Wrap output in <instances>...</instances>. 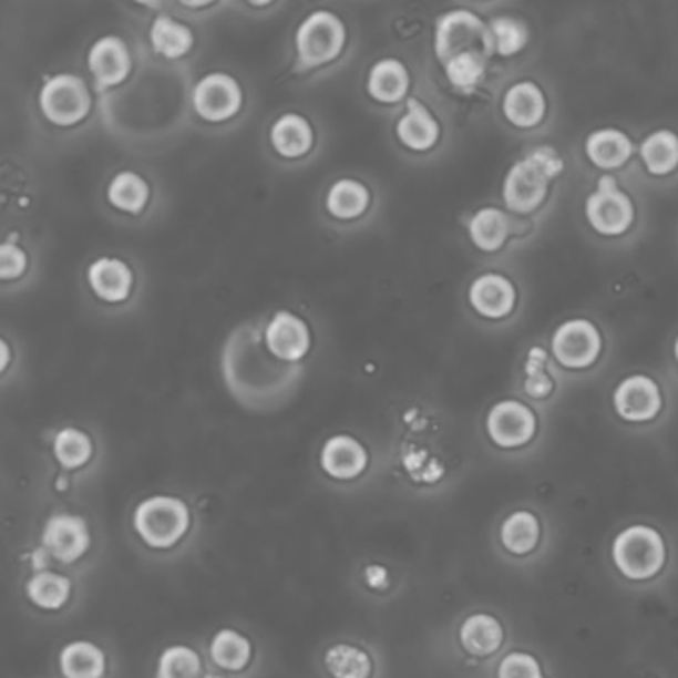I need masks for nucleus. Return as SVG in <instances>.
<instances>
[{
    "label": "nucleus",
    "mask_w": 678,
    "mask_h": 678,
    "mask_svg": "<svg viewBox=\"0 0 678 678\" xmlns=\"http://www.w3.org/2000/svg\"><path fill=\"white\" fill-rule=\"evenodd\" d=\"M485 428L495 446L520 448L525 446L535 436L537 420L532 410L522 402L502 400L490 410Z\"/></svg>",
    "instance_id": "12"
},
{
    "label": "nucleus",
    "mask_w": 678,
    "mask_h": 678,
    "mask_svg": "<svg viewBox=\"0 0 678 678\" xmlns=\"http://www.w3.org/2000/svg\"><path fill=\"white\" fill-rule=\"evenodd\" d=\"M147 197H150V187L144 182V177H140L134 172H120L107 185V199L120 212L140 214L146 207Z\"/></svg>",
    "instance_id": "33"
},
{
    "label": "nucleus",
    "mask_w": 678,
    "mask_h": 678,
    "mask_svg": "<svg viewBox=\"0 0 678 678\" xmlns=\"http://www.w3.org/2000/svg\"><path fill=\"white\" fill-rule=\"evenodd\" d=\"M547 352L542 347H533L525 362V392L532 398L549 397L553 390L552 378L545 374Z\"/></svg>",
    "instance_id": "40"
},
{
    "label": "nucleus",
    "mask_w": 678,
    "mask_h": 678,
    "mask_svg": "<svg viewBox=\"0 0 678 678\" xmlns=\"http://www.w3.org/2000/svg\"><path fill=\"white\" fill-rule=\"evenodd\" d=\"M487 27L494 42V52L500 56H514L515 52L524 49L530 40V32L524 22L512 17H497Z\"/></svg>",
    "instance_id": "38"
},
{
    "label": "nucleus",
    "mask_w": 678,
    "mask_h": 678,
    "mask_svg": "<svg viewBox=\"0 0 678 678\" xmlns=\"http://www.w3.org/2000/svg\"><path fill=\"white\" fill-rule=\"evenodd\" d=\"M222 374L225 387L243 407L271 410L297 390L302 367L277 359L265 342V330L245 322L225 340Z\"/></svg>",
    "instance_id": "2"
},
{
    "label": "nucleus",
    "mask_w": 678,
    "mask_h": 678,
    "mask_svg": "<svg viewBox=\"0 0 678 678\" xmlns=\"http://www.w3.org/2000/svg\"><path fill=\"white\" fill-rule=\"evenodd\" d=\"M189 507L174 495H152L137 505L134 527L146 545L170 549L189 532Z\"/></svg>",
    "instance_id": "5"
},
{
    "label": "nucleus",
    "mask_w": 678,
    "mask_h": 678,
    "mask_svg": "<svg viewBox=\"0 0 678 678\" xmlns=\"http://www.w3.org/2000/svg\"><path fill=\"white\" fill-rule=\"evenodd\" d=\"M643 164L653 175L670 174L678 165V136L669 130L653 132L640 146Z\"/></svg>",
    "instance_id": "31"
},
{
    "label": "nucleus",
    "mask_w": 678,
    "mask_h": 678,
    "mask_svg": "<svg viewBox=\"0 0 678 678\" xmlns=\"http://www.w3.org/2000/svg\"><path fill=\"white\" fill-rule=\"evenodd\" d=\"M562 172L563 160L553 147H535L505 175L504 204L515 214H532L543 204L549 182Z\"/></svg>",
    "instance_id": "3"
},
{
    "label": "nucleus",
    "mask_w": 678,
    "mask_h": 678,
    "mask_svg": "<svg viewBox=\"0 0 678 678\" xmlns=\"http://www.w3.org/2000/svg\"><path fill=\"white\" fill-rule=\"evenodd\" d=\"M242 86L235 78L214 72L202 78L192 92L195 112L207 122H225L242 107Z\"/></svg>",
    "instance_id": "11"
},
{
    "label": "nucleus",
    "mask_w": 678,
    "mask_h": 678,
    "mask_svg": "<svg viewBox=\"0 0 678 678\" xmlns=\"http://www.w3.org/2000/svg\"><path fill=\"white\" fill-rule=\"evenodd\" d=\"M88 281L92 291L107 302H120L132 291V271L126 263L114 257H102L90 265Z\"/></svg>",
    "instance_id": "19"
},
{
    "label": "nucleus",
    "mask_w": 678,
    "mask_h": 678,
    "mask_svg": "<svg viewBox=\"0 0 678 678\" xmlns=\"http://www.w3.org/2000/svg\"><path fill=\"white\" fill-rule=\"evenodd\" d=\"M438 59L446 64L462 52H475L490 56L494 52V42L490 27H485L480 17L470 10H450L436 22V39H434Z\"/></svg>",
    "instance_id": "6"
},
{
    "label": "nucleus",
    "mask_w": 678,
    "mask_h": 678,
    "mask_svg": "<svg viewBox=\"0 0 678 678\" xmlns=\"http://www.w3.org/2000/svg\"><path fill=\"white\" fill-rule=\"evenodd\" d=\"M470 305L485 319H504L515 307V287L497 273L480 275L470 287Z\"/></svg>",
    "instance_id": "17"
},
{
    "label": "nucleus",
    "mask_w": 678,
    "mask_h": 678,
    "mask_svg": "<svg viewBox=\"0 0 678 678\" xmlns=\"http://www.w3.org/2000/svg\"><path fill=\"white\" fill-rule=\"evenodd\" d=\"M675 357H677V362H678V339H677V342H675Z\"/></svg>",
    "instance_id": "44"
},
{
    "label": "nucleus",
    "mask_w": 678,
    "mask_h": 678,
    "mask_svg": "<svg viewBox=\"0 0 678 678\" xmlns=\"http://www.w3.org/2000/svg\"><path fill=\"white\" fill-rule=\"evenodd\" d=\"M72 585L69 577L54 572L34 573L27 583L30 602L44 610H56L69 603Z\"/></svg>",
    "instance_id": "30"
},
{
    "label": "nucleus",
    "mask_w": 678,
    "mask_h": 678,
    "mask_svg": "<svg viewBox=\"0 0 678 678\" xmlns=\"http://www.w3.org/2000/svg\"><path fill=\"white\" fill-rule=\"evenodd\" d=\"M44 549L62 563H74L90 547V532L84 517L74 514H54L42 530Z\"/></svg>",
    "instance_id": "13"
},
{
    "label": "nucleus",
    "mask_w": 678,
    "mask_h": 678,
    "mask_svg": "<svg viewBox=\"0 0 678 678\" xmlns=\"http://www.w3.org/2000/svg\"><path fill=\"white\" fill-rule=\"evenodd\" d=\"M613 404L627 422H649L662 408L659 384L645 374H633L615 388Z\"/></svg>",
    "instance_id": "14"
},
{
    "label": "nucleus",
    "mask_w": 678,
    "mask_h": 678,
    "mask_svg": "<svg viewBox=\"0 0 678 678\" xmlns=\"http://www.w3.org/2000/svg\"><path fill=\"white\" fill-rule=\"evenodd\" d=\"M460 643L474 657H490L504 645V627L487 613H474L460 627Z\"/></svg>",
    "instance_id": "21"
},
{
    "label": "nucleus",
    "mask_w": 678,
    "mask_h": 678,
    "mask_svg": "<svg viewBox=\"0 0 678 678\" xmlns=\"http://www.w3.org/2000/svg\"><path fill=\"white\" fill-rule=\"evenodd\" d=\"M408 84H410L408 70L400 60H380L370 70L369 92L378 102L394 104L398 100H402L407 96Z\"/></svg>",
    "instance_id": "25"
},
{
    "label": "nucleus",
    "mask_w": 678,
    "mask_h": 678,
    "mask_svg": "<svg viewBox=\"0 0 678 678\" xmlns=\"http://www.w3.org/2000/svg\"><path fill=\"white\" fill-rule=\"evenodd\" d=\"M265 342L277 359L297 364L309 352V327L301 317L279 310L265 327Z\"/></svg>",
    "instance_id": "15"
},
{
    "label": "nucleus",
    "mask_w": 678,
    "mask_h": 678,
    "mask_svg": "<svg viewBox=\"0 0 678 678\" xmlns=\"http://www.w3.org/2000/svg\"><path fill=\"white\" fill-rule=\"evenodd\" d=\"M610 557L623 577L630 582H647L665 567L667 545L655 527L629 525L615 537Z\"/></svg>",
    "instance_id": "4"
},
{
    "label": "nucleus",
    "mask_w": 678,
    "mask_h": 678,
    "mask_svg": "<svg viewBox=\"0 0 678 678\" xmlns=\"http://www.w3.org/2000/svg\"><path fill=\"white\" fill-rule=\"evenodd\" d=\"M150 40L157 54L164 59L175 60L187 54L194 47V34L192 30L184 27L182 22H175L167 14H160L150 30Z\"/></svg>",
    "instance_id": "27"
},
{
    "label": "nucleus",
    "mask_w": 678,
    "mask_h": 678,
    "mask_svg": "<svg viewBox=\"0 0 678 678\" xmlns=\"http://www.w3.org/2000/svg\"><path fill=\"white\" fill-rule=\"evenodd\" d=\"M40 110L56 126H74L84 120L92 106L90 92L82 78L56 74L40 90Z\"/></svg>",
    "instance_id": "8"
},
{
    "label": "nucleus",
    "mask_w": 678,
    "mask_h": 678,
    "mask_svg": "<svg viewBox=\"0 0 678 678\" xmlns=\"http://www.w3.org/2000/svg\"><path fill=\"white\" fill-rule=\"evenodd\" d=\"M325 667L332 678H370L372 659L367 650L340 643L327 650Z\"/></svg>",
    "instance_id": "32"
},
{
    "label": "nucleus",
    "mask_w": 678,
    "mask_h": 678,
    "mask_svg": "<svg viewBox=\"0 0 678 678\" xmlns=\"http://www.w3.org/2000/svg\"><path fill=\"white\" fill-rule=\"evenodd\" d=\"M450 84L460 90L474 88L485 74V56L475 52H462L444 64Z\"/></svg>",
    "instance_id": "39"
},
{
    "label": "nucleus",
    "mask_w": 678,
    "mask_h": 678,
    "mask_svg": "<svg viewBox=\"0 0 678 678\" xmlns=\"http://www.w3.org/2000/svg\"><path fill=\"white\" fill-rule=\"evenodd\" d=\"M468 233L477 249L495 251L504 245L505 237L510 233V222L504 212L495 207H484L470 219Z\"/></svg>",
    "instance_id": "29"
},
{
    "label": "nucleus",
    "mask_w": 678,
    "mask_h": 678,
    "mask_svg": "<svg viewBox=\"0 0 678 678\" xmlns=\"http://www.w3.org/2000/svg\"><path fill=\"white\" fill-rule=\"evenodd\" d=\"M369 189L355 179H340L330 187L327 195L329 214L339 219H355L367 212L369 207Z\"/></svg>",
    "instance_id": "34"
},
{
    "label": "nucleus",
    "mask_w": 678,
    "mask_h": 678,
    "mask_svg": "<svg viewBox=\"0 0 678 678\" xmlns=\"http://www.w3.org/2000/svg\"><path fill=\"white\" fill-rule=\"evenodd\" d=\"M0 350H2V370H7V367H9V345H7V340L0 342Z\"/></svg>",
    "instance_id": "43"
},
{
    "label": "nucleus",
    "mask_w": 678,
    "mask_h": 678,
    "mask_svg": "<svg viewBox=\"0 0 678 678\" xmlns=\"http://www.w3.org/2000/svg\"><path fill=\"white\" fill-rule=\"evenodd\" d=\"M60 670L64 678H102L106 675V657L94 643L74 640L60 653Z\"/></svg>",
    "instance_id": "24"
},
{
    "label": "nucleus",
    "mask_w": 678,
    "mask_h": 678,
    "mask_svg": "<svg viewBox=\"0 0 678 678\" xmlns=\"http://www.w3.org/2000/svg\"><path fill=\"white\" fill-rule=\"evenodd\" d=\"M271 144L282 157H301L312 147V127L299 114H285L273 124Z\"/></svg>",
    "instance_id": "26"
},
{
    "label": "nucleus",
    "mask_w": 678,
    "mask_h": 678,
    "mask_svg": "<svg viewBox=\"0 0 678 678\" xmlns=\"http://www.w3.org/2000/svg\"><path fill=\"white\" fill-rule=\"evenodd\" d=\"M497 678H543L542 665L530 653L514 650L500 662Z\"/></svg>",
    "instance_id": "41"
},
{
    "label": "nucleus",
    "mask_w": 678,
    "mask_h": 678,
    "mask_svg": "<svg viewBox=\"0 0 678 678\" xmlns=\"http://www.w3.org/2000/svg\"><path fill=\"white\" fill-rule=\"evenodd\" d=\"M54 455L62 468L76 470L88 464V460L92 458V442L76 428H64L60 430L59 436L54 438Z\"/></svg>",
    "instance_id": "37"
},
{
    "label": "nucleus",
    "mask_w": 678,
    "mask_h": 678,
    "mask_svg": "<svg viewBox=\"0 0 678 678\" xmlns=\"http://www.w3.org/2000/svg\"><path fill=\"white\" fill-rule=\"evenodd\" d=\"M189 86L184 72L147 62L126 86L102 100L110 130L130 140H150L172 132L185 114Z\"/></svg>",
    "instance_id": "1"
},
{
    "label": "nucleus",
    "mask_w": 678,
    "mask_h": 678,
    "mask_svg": "<svg viewBox=\"0 0 678 678\" xmlns=\"http://www.w3.org/2000/svg\"><path fill=\"white\" fill-rule=\"evenodd\" d=\"M88 69L100 90L122 84L132 70V56L126 42L117 37L97 40L88 54Z\"/></svg>",
    "instance_id": "16"
},
{
    "label": "nucleus",
    "mask_w": 678,
    "mask_h": 678,
    "mask_svg": "<svg viewBox=\"0 0 678 678\" xmlns=\"http://www.w3.org/2000/svg\"><path fill=\"white\" fill-rule=\"evenodd\" d=\"M585 152L597 167L615 170L629 160V155L633 154V142L625 132L615 127H605L587 137Z\"/></svg>",
    "instance_id": "23"
},
{
    "label": "nucleus",
    "mask_w": 678,
    "mask_h": 678,
    "mask_svg": "<svg viewBox=\"0 0 678 678\" xmlns=\"http://www.w3.org/2000/svg\"><path fill=\"white\" fill-rule=\"evenodd\" d=\"M552 350L563 367L587 369L602 352V335L589 320H567L553 332Z\"/></svg>",
    "instance_id": "10"
},
{
    "label": "nucleus",
    "mask_w": 678,
    "mask_h": 678,
    "mask_svg": "<svg viewBox=\"0 0 678 678\" xmlns=\"http://www.w3.org/2000/svg\"><path fill=\"white\" fill-rule=\"evenodd\" d=\"M155 678H202V659L192 647H167L157 660Z\"/></svg>",
    "instance_id": "36"
},
{
    "label": "nucleus",
    "mask_w": 678,
    "mask_h": 678,
    "mask_svg": "<svg viewBox=\"0 0 678 678\" xmlns=\"http://www.w3.org/2000/svg\"><path fill=\"white\" fill-rule=\"evenodd\" d=\"M542 537L540 520L532 512H515L505 517L500 540L504 543L505 549L514 555H527L532 553Z\"/></svg>",
    "instance_id": "28"
},
{
    "label": "nucleus",
    "mask_w": 678,
    "mask_h": 678,
    "mask_svg": "<svg viewBox=\"0 0 678 678\" xmlns=\"http://www.w3.org/2000/svg\"><path fill=\"white\" fill-rule=\"evenodd\" d=\"M27 269V255L19 245L7 242L0 247V277L4 281L17 279Z\"/></svg>",
    "instance_id": "42"
},
{
    "label": "nucleus",
    "mask_w": 678,
    "mask_h": 678,
    "mask_svg": "<svg viewBox=\"0 0 678 678\" xmlns=\"http://www.w3.org/2000/svg\"><path fill=\"white\" fill-rule=\"evenodd\" d=\"M502 110L514 126H537L545 116V96L537 84L517 82L505 92Z\"/></svg>",
    "instance_id": "20"
},
{
    "label": "nucleus",
    "mask_w": 678,
    "mask_h": 678,
    "mask_svg": "<svg viewBox=\"0 0 678 678\" xmlns=\"http://www.w3.org/2000/svg\"><path fill=\"white\" fill-rule=\"evenodd\" d=\"M347 32L337 14L317 10L302 20L297 30V64L299 70L317 69L337 59L345 47Z\"/></svg>",
    "instance_id": "7"
},
{
    "label": "nucleus",
    "mask_w": 678,
    "mask_h": 678,
    "mask_svg": "<svg viewBox=\"0 0 678 678\" xmlns=\"http://www.w3.org/2000/svg\"><path fill=\"white\" fill-rule=\"evenodd\" d=\"M251 643L242 633L219 630L212 640V659L225 670H243L251 662Z\"/></svg>",
    "instance_id": "35"
},
{
    "label": "nucleus",
    "mask_w": 678,
    "mask_h": 678,
    "mask_svg": "<svg viewBox=\"0 0 678 678\" xmlns=\"http://www.w3.org/2000/svg\"><path fill=\"white\" fill-rule=\"evenodd\" d=\"M369 465V454L355 438L332 436L320 450V468L335 480H355Z\"/></svg>",
    "instance_id": "18"
},
{
    "label": "nucleus",
    "mask_w": 678,
    "mask_h": 678,
    "mask_svg": "<svg viewBox=\"0 0 678 678\" xmlns=\"http://www.w3.org/2000/svg\"><path fill=\"white\" fill-rule=\"evenodd\" d=\"M397 134L404 146L424 152L436 144L440 127L428 107L412 97L408 100L407 114L398 122Z\"/></svg>",
    "instance_id": "22"
},
{
    "label": "nucleus",
    "mask_w": 678,
    "mask_h": 678,
    "mask_svg": "<svg viewBox=\"0 0 678 678\" xmlns=\"http://www.w3.org/2000/svg\"><path fill=\"white\" fill-rule=\"evenodd\" d=\"M585 215L595 232L620 235L633 224L635 209L629 195L620 192L615 177L603 175L597 189L585 202Z\"/></svg>",
    "instance_id": "9"
}]
</instances>
